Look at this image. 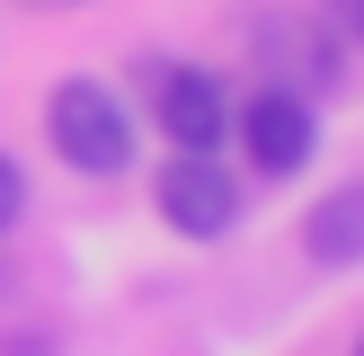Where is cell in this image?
Here are the masks:
<instances>
[{
  "instance_id": "7",
  "label": "cell",
  "mask_w": 364,
  "mask_h": 356,
  "mask_svg": "<svg viewBox=\"0 0 364 356\" xmlns=\"http://www.w3.org/2000/svg\"><path fill=\"white\" fill-rule=\"evenodd\" d=\"M329 9H338V27H355V36H364V0H329Z\"/></svg>"
},
{
  "instance_id": "4",
  "label": "cell",
  "mask_w": 364,
  "mask_h": 356,
  "mask_svg": "<svg viewBox=\"0 0 364 356\" xmlns=\"http://www.w3.org/2000/svg\"><path fill=\"white\" fill-rule=\"evenodd\" d=\"M240 142H249V160L258 169H302L311 160V98H294V89H267V98H249L240 107Z\"/></svg>"
},
{
  "instance_id": "5",
  "label": "cell",
  "mask_w": 364,
  "mask_h": 356,
  "mask_svg": "<svg viewBox=\"0 0 364 356\" xmlns=\"http://www.w3.org/2000/svg\"><path fill=\"white\" fill-rule=\"evenodd\" d=\"M302 249H311L320 267H364V187H338L329 205H311Z\"/></svg>"
},
{
  "instance_id": "6",
  "label": "cell",
  "mask_w": 364,
  "mask_h": 356,
  "mask_svg": "<svg viewBox=\"0 0 364 356\" xmlns=\"http://www.w3.org/2000/svg\"><path fill=\"white\" fill-rule=\"evenodd\" d=\"M18 205H27V178H18V160H9V152H0V231H9V223H18Z\"/></svg>"
},
{
  "instance_id": "8",
  "label": "cell",
  "mask_w": 364,
  "mask_h": 356,
  "mask_svg": "<svg viewBox=\"0 0 364 356\" xmlns=\"http://www.w3.org/2000/svg\"><path fill=\"white\" fill-rule=\"evenodd\" d=\"M355 356H364V347H355Z\"/></svg>"
},
{
  "instance_id": "2",
  "label": "cell",
  "mask_w": 364,
  "mask_h": 356,
  "mask_svg": "<svg viewBox=\"0 0 364 356\" xmlns=\"http://www.w3.org/2000/svg\"><path fill=\"white\" fill-rule=\"evenodd\" d=\"M160 214H169L187 241H223L231 214H240V178L213 152H178L169 169H160Z\"/></svg>"
},
{
  "instance_id": "3",
  "label": "cell",
  "mask_w": 364,
  "mask_h": 356,
  "mask_svg": "<svg viewBox=\"0 0 364 356\" xmlns=\"http://www.w3.org/2000/svg\"><path fill=\"white\" fill-rule=\"evenodd\" d=\"M160 125H169L178 152H213V142L231 134V98H223V80H213V71H196V63L160 71Z\"/></svg>"
},
{
  "instance_id": "1",
  "label": "cell",
  "mask_w": 364,
  "mask_h": 356,
  "mask_svg": "<svg viewBox=\"0 0 364 356\" xmlns=\"http://www.w3.org/2000/svg\"><path fill=\"white\" fill-rule=\"evenodd\" d=\"M53 152L71 160V169H124L134 160V125H124V107L107 98L98 80H63L53 89Z\"/></svg>"
}]
</instances>
